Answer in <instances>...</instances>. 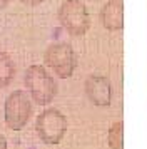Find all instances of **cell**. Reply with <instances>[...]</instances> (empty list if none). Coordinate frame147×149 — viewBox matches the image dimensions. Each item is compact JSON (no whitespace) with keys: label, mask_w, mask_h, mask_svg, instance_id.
<instances>
[{"label":"cell","mask_w":147,"mask_h":149,"mask_svg":"<svg viewBox=\"0 0 147 149\" xmlns=\"http://www.w3.org/2000/svg\"><path fill=\"white\" fill-rule=\"evenodd\" d=\"M25 84L39 104H47L55 94V84L49 77V74L39 65L28 67V70L25 72Z\"/></svg>","instance_id":"7a4b0ae2"},{"label":"cell","mask_w":147,"mask_h":149,"mask_svg":"<svg viewBox=\"0 0 147 149\" xmlns=\"http://www.w3.org/2000/svg\"><path fill=\"white\" fill-rule=\"evenodd\" d=\"M30 101L25 91H15L7 97L5 102V122L13 131H20L28 121Z\"/></svg>","instance_id":"6da1fadb"},{"label":"cell","mask_w":147,"mask_h":149,"mask_svg":"<svg viewBox=\"0 0 147 149\" xmlns=\"http://www.w3.org/2000/svg\"><path fill=\"white\" fill-rule=\"evenodd\" d=\"M13 72H15V67H13V64H12V59L7 54L0 52V87L7 86L10 82Z\"/></svg>","instance_id":"5b68a950"},{"label":"cell","mask_w":147,"mask_h":149,"mask_svg":"<svg viewBox=\"0 0 147 149\" xmlns=\"http://www.w3.org/2000/svg\"><path fill=\"white\" fill-rule=\"evenodd\" d=\"M45 61L50 67H53L62 77H64V69H62V65H67V62H70V50H69V47H65V45L50 47V50H49L47 55H45Z\"/></svg>","instance_id":"277c9868"},{"label":"cell","mask_w":147,"mask_h":149,"mask_svg":"<svg viewBox=\"0 0 147 149\" xmlns=\"http://www.w3.org/2000/svg\"><path fill=\"white\" fill-rule=\"evenodd\" d=\"M7 2H8V0H0V8H3L7 5Z\"/></svg>","instance_id":"ba28073f"},{"label":"cell","mask_w":147,"mask_h":149,"mask_svg":"<svg viewBox=\"0 0 147 149\" xmlns=\"http://www.w3.org/2000/svg\"><path fill=\"white\" fill-rule=\"evenodd\" d=\"M65 131V119L59 111H45L37 119V132L49 144H57Z\"/></svg>","instance_id":"3957f363"},{"label":"cell","mask_w":147,"mask_h":149,"mask_svg":"<svg viewBox=\"0 0 147 149\" xmlns=\"http://www.w3.org/2000/svg\"><path fill=\"white\" fill-rule=\"evenodd\" d=\"M24 3H28V5H35V3H39V2H42V0H22Z\"/></svg>","instance_id":"52a82bcc"},{"label":"cell","mask_w":147,"mask_h":149,"mask_svg":"<svg viewBox=\"0 0 147 149\" xmlns=\"http://www.w3.org/2000/svg\"><path fill=\"white\" fill-rule=\"evenodd\" d=\"M0 149H7V141L2 134H0Z\"/></svg>","instance_id":"8992f818"}]
</instances>
